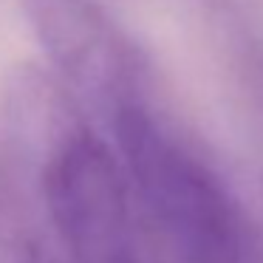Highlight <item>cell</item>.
Returning a JSON list of instances; mask_svg holds the SVG:
<instances>
[{
	"instance_id": "obj_1",
	"label": "cell",
	"mask_w": 263,
	"mask_h": 263,
	"mask_svg": "<svg viewBox=\"0 0 263 263\" xmlns=\"http://www.w3.org/2000/svg\"><path fill=\"white\" fill-rule=\"evenodd\" d=\"M6 119L71 263H161L125 164L63 80L37 65L17 68L6 85Z\"/></svg>"
},
{
	"instance_id": "obj_2",
	"label": "cell",
	"mask_w": 263,
	"mask_h": 263,
	"mask_svg": "<svg viewBox=\"0 0 263 263\" xmlns=\"http://www.w3.org/2000/svg\"><path fill=\"white\" fill-rule=\"evenodd\" d=\"M147 223L181 263H263V227L153 102L108 122Z\"/></svg>"
},
{
	"instance_id": "obj_3",
	"label": "cell",
	"mask_w": 263,
	"mask_h": 263,
	"mask_svg": "<svg viewBox=\"0 0 263 263\" xmlns=\"http://www.w3.org/2000/svg\"><path fill=\"white\" fill-rule=\"evenodd\" d=\"M20 9L68 91H80L108 122L150 99L142 51L102 9L88 0H20Z\"/></svg>"
},
{
	"instance_id": "obj_4",
	"label": "cell",
	"mask_w": 263,
	"mask_h": 263,
	"mask_svg": "<svg viewBox=\"0 0 263 263\" xmlns=\"http://www.w3.org/2000/svg\"><path fill=\"white\" fill-rule=\"evenodd\" d=\"M0 263H71L54 249L14 173L0 159Z\"/></svg>"
}]
</instances>
